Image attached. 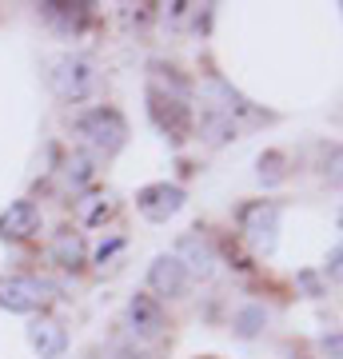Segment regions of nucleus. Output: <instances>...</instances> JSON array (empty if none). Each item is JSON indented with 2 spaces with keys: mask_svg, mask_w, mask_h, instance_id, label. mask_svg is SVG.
Instances as JSON below:
<instances>
[{
  "mask_svg": "<svg viewBox=\"0 0 343 359\" xmlns=\"http://www.w3.org/2000/svg\"><path fill=\"white\" fill-rule=\"evenodd\" d=\"M76 132L84 136L88 148H96V152H104V156L120 152L124 140H128V124H124V116L116 112V108H92V112H84L80 124H76Z\"/></svg>",
  "mask_w": 343,
  "mask_h": 359,
  "instance_id": "nucleus-1",
  "label": "nucleus"
},
{
  "mask_svg": "<svg viewBox=\"0 0 343 359\" xmlns=\"http://www.w3.org/2000/svg\"><path fill=\"white\" fill-rule=\"evenodd\" d=\"M92 88H96V65L88 56H64L60 65L52 68V92L60 100L76 104L84 96H92Z\"/></svg>",
  "mask_w": 343,
  "mask_h": 359,
  "instance_id": "nucleus-2",
  "label": "nucleus"
},
{
  "mask_svg": "<svg viewBox=\"0 0 343 359\" xmlns=\"http://www.w3.org/2000/svg\"><path fill=\"white\" fill-rule=\"evenodd\" d=\"M52 287L36 276H0V308L8 311H36Z\"/></svg>",
  "mask_w": 343,
  "mask_h": 359,
  "instance_id": "nucleus-3",
  "label": "nucleus"
},
{
  "mask_svg": "<svg viewBox=\"0 0 343 359\" xmlns=\"http://www.w3.org/2000/svg\"><path fill=\"white\" fill-rule=\"evenodd\" d=\"M240 228L255 252H271L276 248V231H280V208L264 204V200L260 204H248L240 212Z\"/></svg>",
  "mask_w": 343,
  "mask_h": 359,
  "instance_id": "nucleus-4",
  "label": "nucleus"
},
{
  "mask_svg": "<svg viewBox=\"0 0 343 359\" xmlns=\"http://www.w3.org/2000/svg\"><path fill=\"white\" fill-rule=\"evenodd\" d=\"M172 256H176V264L184 268V276H196V280H208V276L216 271V248H212V240L200 236V231L180 236V244H176Z\"/></svg>",
  "mask_w": 343,
  "mask_h": 359,
  "instance_id": "nucleus-5",
  "label": "nucleus"
},
{
  "mask_svg": "<svg viewBox=\"0 0 343 359\" xmlns=\"http://www.w3.org/2000/svg\"><path fill=\"white\" fill-rule=\"evenodd\" d=\"M148 112H152L156 128L168 132V140H184L191 132V112L184 100H172V96H164V92H148Z\"/></svg>",
  "mask_w": 343,
  "mask_h": 359,
  "instance_id": "nucleus-6",
  "label": "nucleus"
},
{
  "mask_svg": "<svg viewBox=\"0 0 343 359\" xmlns=\"http://www.w3.org/2000/svg\"><path fill=\"white\" fill-rule=\"evenodd\" d=\"M184 188H176V184H148V188H140L136 192V208H140L148 219H156V224H164V219H172L184 208Z\"/></svg>",
  "mask_w": 343,
  "mask_h": 359,
  "instance_id": "nucleus-7",
  "label": "nucleus"
},
{
  "mask_svg": "<svg viewBox=\"0 0 343 359\" xmlns=\"http://www.w3.org/2000/svg\"><path fill=\"white\" fill-rule=\"evenodd\" d=\"M28 344L36 347L40 359H60L64 351H68V332H64L56 320H32L28 323Z\"/></svg>",
  "mask_w": 343,
  "mask_h": 359,
  "instance_id": "nucleus-8",
  "label": "nucleus"
},
{
  "mask_svg": "<svg viewBox=\"0 0 343 359\" xmlns=\"http://www.w3.org/2000/svg\"><path fill=\"white\" fill-rule=\"evenodd\" d=\"M148 287H152L156 295H168V299L184 295L188 276H184V268L176 264V256H156L152 259V268H148Z\"/></svg>",
  "mask_w": 343,
  "mask_h": 359,
  "instance_id": "nucleus-9",
  "label": "nucleus"
},
{
  "mask_svg": "<svg viewBox=\"0 0 343 359\" xmlns=\"http://www.w3.org/2000/svg\"><path fill=\"white\" fill-rule=\"evenodd\" d=\"M32 231H40V208L32 200H16L8 212L0 216V236L4 240H28Z\"/></svg>",
  "mask_w": 343,
  "mask_h": 359,
  "instance_id": "nucleus-10",
  "label": "nucleus"
},
{
  "mask_svg": "<svg viewBox=\"0 0 343 359\" xmlns=\"http://www.w3.org/2000/svg\"><path fill=\"white\" fill-rule=\"evenodd\" d=\"M128 323H132L140 335H160L164 332V308H160V299L136 292L132 299H128Z\"/></svg>",
  "mask_w": 343,
  "mask_h": 359,
  "instance_id": "nucleus-11",
  "label": "nucleus"
},
{
  "mask_svg": "<svg viewBox=\"0 0 343 359\" xmlns=\"http://www.w3.org/2000/svg\"><path fill=\"white\" fill-rule=\"evenodd\" d=\"M84 256H88V248H84V236L80 231H56V240H52V264H60L64 271H76L84 268Z\"/></svg>",
  "mask_w": 343,
  "mask_h": 359,
  "instance_id": "nucleus-12",
  "label": "nucleus"
},
{
  "mask_svg": "<svg viewBox=\"0 0 343 359\" xmlns=\"http://www.w3.org/2000/svg\"><path fill=\"white\" fill-rule=\"evenodd\" d=\"M208 96H212V100H216V112L220 116H255V108L248 100H243L240 92L231 88L228 80H220V76H208Z\"/></svg>",
  "mask_w": 343,
  "mask_h": 359,
  "instance_id": "nucleus-13",
  "label": "nucleus"
},
{
  "mask_svg": "<svg viewBox=\"0 0 343 359\" xmlns=\"http://www.w3.org/2000/svg\"><path fill=\"white\" fill-rule=\"evenodd\" d=\"M112 196H84V200H76V216L80 224H88V228H96V224H104V219L112 216Z\"/></svg>",
  "mask_w": 343,
  "mask_h": 359,
  "instance_id": "nucleus-14",
  "label": "nucleus"
},
{
  "mask_svg": "<svg viewBox=\"0 0 343 359\" xmlns=\"http://www.w3.org/2000/svg\"><path fill=\"white\" fill-rule=\"evenodd\" d=\"M203 136H208L212 144L236 140V120H228V116H220V112H208V120H203Z\"/></svg>",
  "mask_w": 343,
  "mask_h": 359,
  "instance_id": "nucleus-15",
  "label": "nucleus"
},
{
  "mask_svg": "<svg viewBox=\"0 0 343 359\" xmlns=\"http://www.w3.org/2000/svg\"><path fill=\"white\" fill-rule=\"evenodd\" d=\"M264 323H267V311L260 308V304H248V308L236 311V332L240 335H255Z\"/></svg>",
  "mask_w": 343,
  "mask_h": 359,
  "instance_id": "nucleus-16",
  "label": "nucleus"
},
{
  "mask_svg": "<svg viewBox=\"0 0 343 359\" xmlns=\"http://www.w3.org/2000/svg\"><path fill=\"white\" fill-rule=\"evenodd\" d=\"M92 176H96V168H92L88 156H72V160H68V168H64V180H68L72 188H84Z\"/></svg>",
  "mask_w": 343,
  "mask_h": 359,
  "instance_id": "nucleus-17",
  "label": "nucleus"
},
{
  "mask_svg": "<svg viewBox=\"0 0 343 359\" xmlns=\"http://www.w3.org/2000/svg\"><path fill=\"white\" fill-rule=\"evenodd\" d=\"M283 156L280 152H267V156H260V180H267V184H276V180L283 176Z\"/></svg>",
  "mask_w": 343,
  "mask_h": 359,
  "instance_id": "nucleus-18",
  "label": "nucleus"
},
{
  "mask_svg": "<svg viewBox=\"0 0 343 359\" xmlns=\"http://www.w3.org/2000/svg\"><path fill=\"white\" fill-rule=\"evenodd\" d=\"M300 283H304L311 295H319V283H316V276H311V271H300Z\"/></svg>",
  "mask_w": 343,
  "mask_h": 359,
  "instance_id": "nucleus-19",
  "label": "nucleus"
}]
</instances>
